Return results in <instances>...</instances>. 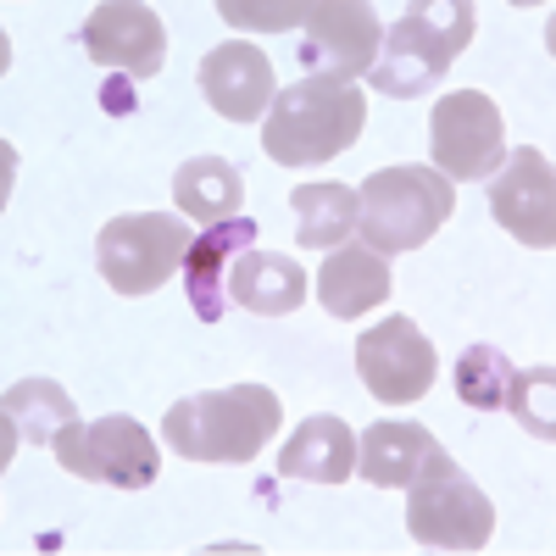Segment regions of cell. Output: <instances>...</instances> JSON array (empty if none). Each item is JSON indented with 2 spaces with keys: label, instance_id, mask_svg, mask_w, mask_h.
<instances>
[{
  "label": "cell",
  "instance_id": "cb8c5ba5",
  "mask_svg": "<svg viewBox=\"0 0 556 556\" xmlns=\"http://www.w3.org/2000/svg\"><path fill=\"white\" fill-rule=\"evenodd\" d=\"M306 12H312V0H285V7H278V0H223V7H217V17L228 28H256V34L301 28Z\"/></svg>",
  "mask_w": 556,
  "mask_h": 556
},
{
  "label": "cell",
  "instance_id": "6da1fadb",
  "mask_svg": "<svg viewBox=\"0 0 556 556\" xmlns=\"http://www.w3.org/2000/svg\"><path fill=\"white\" fill-rule=\"evenodd\" d=\"M367 128V96L340 78H301L278 89L267 123H262V151L278 167H317L329 156H345Z\"/></svg>",
  "mask_w": 556,
  "mask_h": 556
},
{
  "label": "cell",
  "instance_id": "9a60e30c",
  "mask_svg": "<svg viewBox=\"0 0 556 556\" xmlns=\"http://www.w3.org/2000/svg\"><path fill=\"white\" fill-rule=\"evenodd\" d=\"M434 451H440V440L424 424H412V417H379L356 440V473L379 490H406Z\"/></svg>",
  "mask_w": 556,
  "mask_h": 556
},
{
  "label": "cell",
  "instance_id": "ffe728a7",
  "mask_svg": "<svg viewBox=\"0 0 556 556\" xmlns=\"http://www.w3.org/2000/svg\"><path fill=\"white\" fill-rule=\"evenodd\" d=\"M173 201H178L184 217H195V223H228V217H240L245 178H240L235 162H223V156H190L173 173Z\"/></svg>",
  "mask_w": 556,
  "mask_h": 556
},
{
  "label": "cell",
  "instance_id": "8fae6325",
  "mask_svg": "<svg viewBox=\"0 0 556 556\" xmlns=\"http://www.w3.org/2000/svg\"><path fill=\"white\" fill-rule=\"evenodd\" d=\"M490 212L506 235H518L534 251L556 245V167L545 151L523 146L506 151V162L490 173Z\"/></svg>",
  "mask_w": 556,
  "mask_h": 556
},
{
  "label": "cell",
  "instance_id": "7c38bea8",
  "mask_svg": "<svg viewBox=\"0 0 556 556\" xmlns=\"http://www.w3.org/2000/svg\"><path fill=\"white\" fill-rule=\"evenodd\" d=\"M78 39L96 67H112L128 78H156L167 62V28L139 0H106V7H96L84 17Z\"/></svg>",
  "mask_w": 556,
  "mask_h": 556
},
{
  "label": "cell",
  "instance_id": "7402d4cb",
  "mask_svg": "<svg viewBox=\"0 0 556 556\" xmlns=\"http://www.w3.org/2000/svg\"><path fill=\"white\" fill-rule=\"evenodd\" d=\"M513 379H518V367L506 362L501 345H468L456 356V395L468 406H479V412H501Z\"/></svg>",
  "mask_w": 556,
  "mask_h": 556
},
{
  "label": "cell",
  "instance_id": "ac0fdd59",
  "mask_svg": "<svg viewBox=\"0 0 556 556\" xmlns=\"http://www.w3.org/2000/svg\"><path fill=\"white\" fill-rule=\"evenodd\" d=\"M317 301L329 306L334 317H367L374 306L390 301V267L379 251H367V245H340L329 262H323L317 273Z\"/></svg>",
  "mask_w": 556,
  "mask_h": 556
},
{
  "label": "cell",
  "instance_id": "30bf717a",
  "mask_svg": "<svg viewBox=\"0 0 556 556\" xmlns=\"http://www.w3.org/2000/svg\"><path fill=\"white\" fill-rule=\"evenodd\" d=\"M356 374L384 406H412L429 395V384L440 374V356L412 317H384L356 340Z\"/></svg>",
  "mask_w": 556,
  "mask_h": 556
},
{
  "label": "cell",
  "instance_id": "5bb4252c",
  "mask_svg": "<svg viewBox=\"0 0 556 556\" xmlns=\"http://www.w3.org/2000/svg\"><path fill=\"white\" fill-rule=\"evenodd\" d=\"M256 240V223L251 217H228V223H212L206 235L190 240V251H184V290H190V306L217 323L228 312V267H235Z\"/></svg>",
  "mask_w": 556,
  "mask_h": 556
},
{
  "label": "cell",
  "instance_id": "7a4b0ae2",
  "mask_svg": "<svg viewBox=\"0 0 556 556\" xmlns=\"http://www.w3.org/2000/svg\"><path fill=\"white\" fill-rule=\"evenodd\" d=\"M278 390L267 384H235V390H201L173 401L162 417V434L184 462H251L278 434Z\"/></svg>",
  "mask_w": 556,
  "mask_h": 556
},
{
  "label": "cell",
  "instance_id": "5b68a950",
  "mask_svg": "<svg viewBox=\"0 0 556 556\" xmlns=\"http://www.w3.org/2000/svg\"><path fill=\"white\" fill-rule=\"evenodd\" d=\"M406 490H412V501H406V534L417 545H434V551H484L490 545L495 506L445 451H434L424 462V473H417Z\"/></svg>",
  "mask_w": 556,
  "mask_h": 556
},
{
  "label": "cell",
  "instance_id": "277c9868",
  "mask_svg": "<svg viewBox=\"0 0 556 556\" xmlns=\"http://www.w3.org/2000/svg\"><path fill=\"white\" fill-rule=\"evenodd\" d=\"M468 39H473V7L468 0H456V7H412L384 34L367 84H374L379 96L417 101L451 73V62L468 51Z\"/></svg>",
  "mask_w": 556,
  "mask_h": 556
},
{
  "label": "cell",
  "instance_id": "603a6c76",
  "mask_svg": "<svg viewBox=\"0 0 556 556\" xmlns=\"http://www.w3.org/2000/svg\"><path fill=\"white\" fill-rule=\"evenodd\" d=\"M551 390H556V367L540 362V367H518L513 390H506V412L534 434V440H556V417H551Z\"/></svg>",
  "mask_w": 556,
  "mask_h": 556
},
{
  "label": "cell",
  "instance_id": "d4e9b609",
  "mask_svg": "<svg viewBox=\"0 0 556 556\" xmlns=\"http://www.w3.org/2000/svg\"><path fill=\"white\" fill-rule=\"evenodd\" d=\"M101 101H106V112H117V117H123V112H134V89L117 78V84H106V96H101Z\"/></svg>",
  "mask_w": 556,
  "mask_h": 556
},
{
  "label": "cell",
  "instance_id": "d6986e66",
  "mask_svg": "<svg viewBox=\"0 0 556 556\" xmlns=\"http://www.w3.org/2000/svg\"><path fill=\"white\" fill-rule=\"evenodd\" d=\"M0 412H7V456L17 451V440L28 445H56L73 424H78V406L62 384L51 379H23L7 390V401H0Z\"/></svg>",
  "mask_w": 556,
  "mask_h": 556
},
{
  "label": "cell",
  "instance_id": "4fadbf2b",
  "mask_svg": "<svg viewBox=\"0 0 556 556\" xmlns=\"http://www.w3.org/2000/svg\"><path fill=\"white\" fill-rule=\"evenodd\" d=\"M201 96L228 123H256V117H267V106L278 96L273 62L256 51V45L228 39V45H217V51H206V62H201Z\"/></svg>",
  "mask_w": 556,
  "mask_h": 556
},
{
  "label": "cell",
  "instance_id": "e0dca14e",
  "mask_svg": "<svg viewBox=\"0 0 556 556\" xmlns=\"http://www.w3.org/2000/svg\"><path fill=\"white\" fill-rule=\"evenodd\" d=\"M228 301L256 312V317H290L306 301V273L295 256L278 251H245L228 267Z\"/></svg>",
  "mask_w": 556,
  "mask_h": 556
},
{
  "label": "cell",
  "instance_id": "9c48e42d",
  "mask_svg": "<svg viewBox=\"0 0 556 556\" xmlns=\"http://www.w3.org/2000/svg\"><path fill=\"white\" fill-rule=\"evenodd\" d=\"M379 45H384V28H379L374 7H362V0H312V12L301 23L306 78L323 73V78L356 84L374 73Z\"/></svg>",
  "mask_w": 556,
  "mask_h": 556
},
{
  "label": "cell",
  "instance_id": "2e32d148",
  "mask_svg": "<svg viewBox=\"0 0 556 556\" xmlns=\"http://www.w3.org/2000/svg\"><path fill=\"white\" fill-rule=\"evenodd\" d=\"M278 473L306 484H345L356 473V434L345 417H306L278 451Z\"/></svg>",
  "mask_w": 556,
  "mask_h": 556
},
{
  "label": "cell",
  "instance_id": "44dd1931",
  "mask_svg": "<svg viewBox=\"0 0 556 556\" xmlns=\"http://www.w3.org/2000/svg\"><path fill=\"white\" fill-rule=\"evenodd\" d=\"M295 206V245L301 251H329V245H345L356 235V217H362V201L351 184L329 178V184H301L290 195Z\"/></svg>",
  "mask_w": 556,
  "mask_h": 556
},
{
  "label": "cell",
  "instance_id": "52a82bcc",
  "mask_svg": "<svg viewBox=\"0 0 556 556\" xmlns=\"http://www.w3.org/2000/svg\"><path fill=\"white\" fill-rule=\"evenodd\" d=\"M429 151H434V173L451 184H479L506 162V123L501 106L484 89H451L434 101L429 117Z\"/></svg>",
  "mask_w": 556,
  "mask_h": 556
},
{
  "label": "cell",
  "instance_id": "ba28073f",
  "mask_svg": "<svg viewBox=\"0 0 556 556\" xmlns=\"http://www.w3.org/2000/svg\"><path fill=\"white\" fill-rule=\"evenodd\" d=\"M56 462L73 479L112 484V490H151L162 473V456L134 417H101V424H73L56 440Z\"/></svg>",
  "mask_w": 556,
  "mask_h": 556
},
{
  "label": "cell",
  "instance_id": "8992f818",
  "mask_svg": "<svg viewBox=\"0 0 556 556\" xmlns=\"http://www.w3.org/2000/svg\"><path fill=\"white\" fill-rule=\"evenodd\" d=\"M184 251H190V223L167 217V212H128L112 217L96 240V262L101 278L117 295H151L167 278L184 267Z\"/></svg>",
  "mask_w": 556,
  "mask_h": 556
},
{
  "label": "cell",
  "instance_id": "3957f363",
  "mask_svg": "<svg viewBox=\"0 0 556 556\" xmlns=\"http://www.w3.org/2000/svg\"><path fill=\"white\" fill-rule=\"evenodd\" d=\"M356 201H362V217H356L362 245L379 256H406L445 228V217L456 206V184L440 178L434 167H417V162L379 167V173H367Z\"/></svg>",
  "mask_w": 556,
  "mask_h": 556
}]
</instances>
